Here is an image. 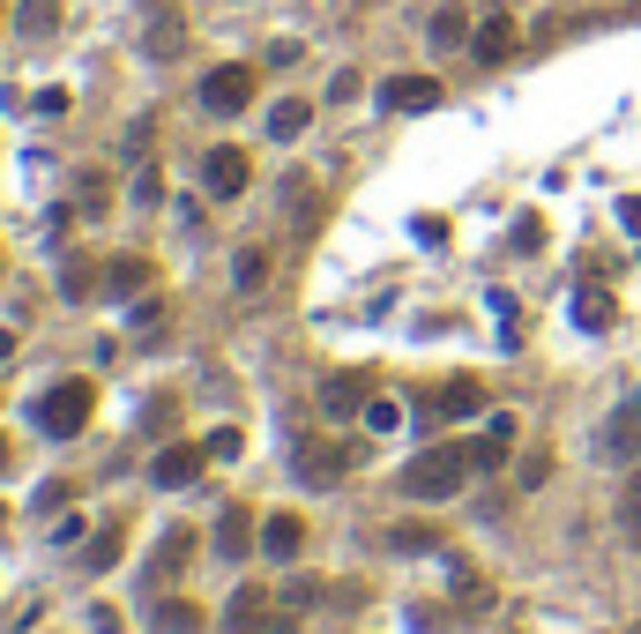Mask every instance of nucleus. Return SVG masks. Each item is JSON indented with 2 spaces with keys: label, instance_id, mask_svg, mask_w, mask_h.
Instances as JSON below:
<instances>
[{
  "label": "nucleus",
  "instance_id": "nucleus-1",
  "mask_svg": "<svg viewBox=\"0 0 641 634\" xmlns=\"http://www.w3.org/2000/svg\"><path fill=\"white\" fill-rule=\"evenodd\" d=\"M470 478V456L463 448H425V456H411L403 464V492L411 500H455Z\"/></svg>",
  "mask_w": 641,
  "mask_h": 634
},
{
  "label": "nucleus",
  "instance_id": "nucleus-2",
  "mask_svg": "<svg viewBox=\"0 0 641 634\" xmlns=\"http://www.w3.org/2000/svg\"><path fill=\"white\" fill-rule=\"evenodd\" d=\"M90 411H98V381H52V389L38 396V433L75 440L90 426Z\"/></svg>",
  "mask_w": 641,
  "mask_h": 634
},
{
  "label": "nucleus",
  "instance_id": "nucleus-3",
  "mask_svg": "<svg viewBox=\"0 0 641 634\" xmlns=\"http://www.w3.org/2000/svg\"><path fill=\"white\" fill-rule=\"evenodd\" d=\"M201 113H217V120H231V113H247V98H254V68L247 60H224V68H209L201 75Z\"/></svg>",
  "mask_w": 641,
  "mask_h": 634
},
{
  "label": "nucleus",
  "instance_id": "nucleus-4",
  "mask_svg": "<svg viewBox=\"0 0 641 634\" xmlns=\"http://www.w3.org/2000/svg\"><path fill=\"white\" fill-rule=\"evenodd\" d=\"M201 470H209V440H165L157 464H149V478H157L165 492H187Z\"/></svg>",
  "mask_w": 641,
  "mask_h": 634
},
{
  "label": "nucleus",
  "instance_id": "nucleus-5",
  "mask_svg": "<svg viewBox=\"0 0 641 634\" xmlns=\"http://www.w3.org/2000/svg\"><path fill=\"white\" fill-rule=\"evenodd\" d=\"M247 179H254V165H247V149H209V157H201V187H209V195L217 202H231V195H247Z\"/></svg>",
  "mask_w": 641,
  "mask_h": 634
},
{
  "label": "nucleus",
  "instance_id": "nucleus-6",
  "mask_svg": "<svg viewBox=\"0 0 641 634\" xmlns=\"http://www.w3.org/2000/svg\"><path fill=\"white\" fill-rule=\"evenodd\" d=\"M351 456H358V448H336V440H298V478H306V486H336V478L351 470Z\"/></svg>",
  "mask_w": 641,
  "mask_h": 634
},
{
  "label": "nucleus",
  "instance_id": "nucleus-7",
  "mask_svg": "<svg viewBox=\"0 0 641 634\" xmlns=\"http://www.w3.org/2000/svg\"><path fill=\"white\" fill-rule=\"evenodd\" d=\"M381 105H388V113H433V105H441V75H388V82H381Z\"/></svg>",
  "mask_w": 641,
  "mask_h": 634
},
{
  "label": "nucleus",
  "instance_id": "nucleus-8",
  "mask_svg": "<svg viewBox=\"0 0 641 634\" xmlns=\"http://www.w3.org/2000/svg\"><path fill=\"white\" fill-rule=\"evenodd\" d=\"M209 545H217V560H247L254 545H262V530H254V515H247V508H224V515H217V537H209Z\"/></svg>",
  "mask_w": 641,
  "mask_h": 634
},
{
  "label": "nucleus",
  "instance_id": "nucleus-9",
  "mask_svg": "<svg viewBox=\"0 0 641 634\" xmlns=\"http://www.w3.org/2000/svg\"><path fill=\"white\" fill-rule=\"evenodd\" d=\"M373 403V373H328V381H320V411H366Z\"/></svg>",
  "mask_w": 641,
  "mask_h": 634
},
{
  "label": "nucleus",
  "instance_id": "nucleus-10",
  "mask_svg": "<svg viewBox=\"0 0 641 634\" xmlns=\"http://www.w3.org/2000/svg\"><path fill=\"white\" fill-rule=\"evenodd\" d=\"M262 620H269V589L239 583V589H231V605H224V634H254Z\"/></svg>",
  "mask_w": 641,
  "mask_h": 634
},
{
  "label": "nucleus",
  "instance_id": "nucleus-11",
  "mask_svg": "<svg viewBox=\"0 0 641 634\" xmlns=\"http://www.w3.org/2000/svg\"><path fill=\"white\" fill-rule=\"evenodd\" d=\"M515 38H522V30L507 23V16H485V23L470 30V52H477V60H485V68H500V60H507V52H515Z\"/></svg>",
  "mask_w": 641,
  "mask_h": 634
},
{
  "label": "nucleus",
  "instance_id": "nucleus-12",
  "mask_svg": "<svg viewBox=\"0 0 641 634\" xmlns=\"http://www.w3.org/2000/svg\"><path fill=\"white\" fill-rule=\"evenodd\" d=\"M262 553L292 567L298 553H306V523H298V515H269V523H262Z\"/></svg>",
  "mask_w": 641,
  "mask_h": 634
},
{
  "label": "nucleus",
  "instance_id": "nucleus-13",
  "mask_svg": "<svg viewBox=\"0 0 641 634\" xmlns=\"http://www.w3.org/2000/svg\"><path fill=\"white\" fill-rule=\"evenodd\" d=\"M604 448H612V456H627V464H641V396H627V403H619V418L604 426Z\"/></svg>",
  "mask_w": 641,
  "mask_h": 634
},
{
  "label": "nucleus",
  "instance_id": "nucleus-14",
  "mask_svg": "<svg viewBox=\"0 0 641 634\" xmlns=\"http://www.w3.org/2000/svg\"><path fill=\"white\" fill-rule=\"evenodd\" d=\"M149 276H157V269H149L142 254H120V262H105V292H112V299H142Z\"/></svg>",
  "mask_w": 641,
  "mask_h": 634
},
{
  "label": "nucleus",
  "instance_id": "nucleus-15",
  "mask_svg": "<svg viewBox=\"0 0 641 634\" xmlns=\"http://www.w3.org/2000/svg\"><path fill=\"white\" fill-rule=\"evenodd\" d=\"M142 46H149V60H179V46H187V30H179V16H172V8H157V16H149Z\"/></svg>",
  "mask_w": 641,
  "mask_h": 634
},
{
  "label": "nucleus",
  "instance_id": "nucleus-16",
  "mask_svg": "<svg viewBox=\"0 0 641 634\" xmlns=\"http://www.w3.org/2000/svg\"><path fill=\"white\" fill-rule=\"evenodd\" d=\"M120 553H127V530H120V523H105V530L90 537V553H82V575H112Z\"/></svg>",
  "mask_w": 641,
  "mask_h": 634
},
{
  "label": "nucleus",
  "instance_id": "nucleus-17",
  "mask_svg": "<svg viewBox=\"0 0 641 634\" xmlns=\"http://www.w3.org/2000/svg\"><path fill=\"white\" fill-rule=\"evenodd\" d=\"M187 560H195V530H172L165 545H157V560H149V583H172Z\"/></svg>",
  "mask_w": 641,
  "mask_h": 634
},
{
  "label": "nucleus",
  "instance_id": "nucleus-18",
  "mask_svg": "<svg viewBox=\"0 0 641 634\" xmlns=\"http://www.w3.org/2000/svg\"><path fill=\"white\" fill-rule=\"evenodd\" d=\"M306 127H314V105H306V98H284V105H269V135H276V143H298Z\"/></svg>",
  "mask_w": 641,
  "mask_h": 634
},
{
  "label": "nucleus",
  "instance_id": "nucleus-19",
  "mask_svg": "<svg viewBox=\"0 0 641 634\" xmlns=\"http://www.w3.org/2000/svg\"><path fill=\"white\" fill-rule=\"evenodd\" d=\"M231 284H239V292H262V284H269V246H239V254H231Z\"/></svg>",
  "mask_w": 641,
  "mask_h": 634
},
{
  "label": "nucleus",
  "instance_id": "nucleus-20",
  "mask_svg": "<svg viewBox=\"0 0 641 634\" xmlns=\"http://www.w3.org/2000/svg\"><path fill=\"white\" fill-rule=\"evenodd\" d=\"M619 321V306H612V292H574V329H612Z\"/></svg>",
  "mask_w": 641,
  "mask_h": 634
},
{
  "label": "nucleus",
  "instance_id": "nucleus-21",
  "mask_svg": "<svg viewBox=\"0 0 641 634\" xmlns=\"http://www.w3.org/2000/svg\"><path fill=\"white\" fill-rule=\"evenodd\" d=\"M433 403H441V418H477L485 411V389H477V381H447Z\"/></svg>",
  "mask_w": 641,
  "mask_h": 634
},
{
  "label": "nucleus",
  "instance_id": "nucleus-22",
  "mask_svg": "<svg viewBox=\"0 0 641 634\" xmlns=\"http://www.w3.org/2000/svg\"><path fill=\"white\" fill-rule=\"evenodd\" d=\"M16 30H23V38H52V30H60V0H23V8H16Z\"/></svg>",
  "mask_w": 641,
  "mask_h": 634
},
{
  "label": "nucleus",
  "instance_id": "nucleus-23",
  "mask_svg": "<svg viewBox=\"0 0 641 634\" xmlns=\"http://www.w3.org/2000/svg\"><path fill=\"white\" fill-rule=\"evenodd\" d=\"M463 38H470V16H463V8H441V16H433V23H425V46H433V52L463 46Z\"/></svg>",
  "mask_w": 641,
  "mask_h": 634
},
{
  "label": "nucleus",
  "instance_id": "nucleus-24",
  "mask_svg": "<svg viewBox=\"0 0 641 634\" xmlns=\"http://www.w3.org/2000/svg\"><path fill=\"white\" fill-rule=\"evenodd\" d=\"M157 627H165V634H195V627H201V605H187V597H165V605H157Z\"/></svg>",
  "mask_w": 641,
  "mask_h": 634
},
{
  "label": "nucleus",
  "instance_id": "nucleus-25",
  "mask_svg": "<svg viewBox=\"0 0 641 634\" xmlns=\"http://www.w3.org/2000/svg\"><path fill=\"white\" fill-rule=\"evenodd\" d=\"M619 530H627V537H641V464H634V478L619 486Z\"/></svg>",
  "mask_w": 641,
  "mask_h": 634
},
{
  "label": "nucleus",
  "instance_id": "nucleus-26",
  "mask_svg": "<svg viewBox=\"0 0 641 634\" xmlns=\"http://www.w3.org/2000/svg\"><path fill=\"white\" fill-rule=\"evenodd\" d=\"M395 426H403V403H395V396H373L366 403V433H395Z\"/></svg>",
  "mask_w": 641,
  "mask_h": 634
},
{
  "label": "nucleus",
  "instance_id": "nucleus-27",
  "mask_svg": "<svg viewBox=\"0 0 641 634\" xmlns=\"http://www.w3.org/2000/svg\"><path fill=\"white\" fill-rule=\"evenodd\" d=\"M239 448H247V433H239V426H217V433H209V464H239Z\"/></svg>",
  "mask_w": 641,
  "mask_h": 634
},
{
  "label": "nucleus",
  "instance_id": "nucleus-28",
  "mask_svg": "<svg viewBox=\"0 0 641 634\" xmlns=\"http://www.w3.org/2000/svg\"><path fill=\"white\" fill-rule=\"evenodd\" d=\"M463 456H470V470H500V464H507V440H493V433H485V440H470Z\"/></svg>",
  "mask_w": 641,
  "mask_h": 634
},
{
  "label": "nucleus",
  "instance_id": "nucleus-29",
  "mask_svg": "<svg viewBox=\"0 0 641 634\" xmlns=\"http://www.w3.org/2000/svg\"><path fill=\"white\" fill-rule=\"evenodd\" d=\"M172 418H179V396H149V411H142L149 433H172Z\"/></svg>",
  "mask_w": 641,
  "mask_h": 634
},
{
  "label": "nucleus",
  "instance_id": "nucleus-30",
  "mask_svg": "<svg viewBox=\"0 0 641 634\" xmlns=\"http://www.w3.org/2000/svg\"><path fill=\"white\" fill-rule=\"evenodd\" d=\"M135 336L142 343H165V306L149 299V306H135Z\"/></svg>",
  "mask_w": 641,
  "mask_h": 634
},
{
  "label": "nucleus",
  "instance_id": "nucleus-31",
  "mask_svg": "<svg viewBox=\"0 0 641 634\" xmlns=\"http://www.w3.org/2000/svg\"><path fill=\"white\" fill-rule=\"evenodd\" d=\"M388 545H395V553H425V545H441V537H433V530H418V523H403V530H395Z\"/></svg>",
  "mask_w": 641,
  "mask_h": 634
},
{
  "label": "nucleus",
  "instance_id": "nucleus-32",
  "mask_svg": "<svg viewBox=\"0 0 641 634\" xmlns=\"http://www.w3.org/2000/svg\"><path fill=\"white\" fill-rule=\"evenodd\" d=\"M284 605H292V612H306V605H320V583H284Z\"/></svg>",
  "mask_w": 641,
  "mask_h": 634
},
{
  "label": "nucleus",
  "instance_id": "nucleus-33",
  "mask_svg": "<svg viewBox=\"0 0 641 634\" xmlns=\"http://www.w3.org/2000/svg\"><path fill=\"white\" fill-rule=\"evenodd\" d=\"M60 292H68V299H90V292H98V284H90V269L75 262V269H68V276H60Z\"/></svg>",
  "mask_w": 641,
  "mask_h": 634
},
{
  "label": "nucleus",
  "instance_id": "nucleus-34",
  "mask_svg": "<svg viewBox=\"0 0 641 634\" xmlns=\"http://www.w3.org/2000/svg\"><path fill=\"white\" fill-rule=\"evenodd\" d=\"M515 246H522V254H538V246H544V224L522 217V224H515Z\"/></svg>",
  "mask_w": 641,
  "mask_h": 634
},
{
  "label": "nucleus",
  "instance_id": "nucleus-35",
  "mask_svg": "<svg viewBox=\"0 0 641 634\" xmlns=\"http://www.w3.org/2000/svg\"><path fill=\"white\" fill-rule=\"evenodd\" d=\"M135 202H165V179H157V172H135Z\"/></svg>",
  "mask_w": 641,
  "mask_h": 634
},
{
  "label": "nucleus",
  "instance_id": "nucleus-36",
  "mask_svg": "<svg viewBox=\"0 0 641 634\" xmlns=\"http://www.w3.org/2000/svg\"><path fill=\"white\" fill-rule=\"evenodd\" d=\"M328 98H336V105H351V98H358V68H344V75H336V82H328Z\"/></svg>",
  "mask_w": 641,
  "mask_h": 634
},
{
  "label": "nucleus",
  "instance_id": "nucleus-37",
  "mask_svg": "<svg viewBox=\"0 0 641 634\" xmlns=\"http://www.w3.org/2000/svg\"><path fill=\"white\" fill-rule=\"evenodd\" d=\"M30 105H38L46 120H60V113H68V90H38V98H30Z\"/></svg>",
  "mask_w": 641,
  "mask_h": 634
},
{
  "label": "nucleus",
  "instance_id": "nucleus-38",
  "mask_svg": "<svg viewBox=\"0 0 641 634\" xmlns=\"http://www.w3.org/2000/svg\"><path fill=\"white\" fill-rule=\"evenodd\" d=\"M619 224H627V232L641 240V195H627V202H619Z\"/></svg>",
  "mask_w": 641,
  "mask_h": 634
},
{
  "label": "nucleus",
  "instance_id": "nucleus-39",
  "mask_svg": "<svg viewBox=\"0 0 641 634\" xmlns=\"http://www.w3.org/2000/svg\"><path fill=\"white\" fill-rule=\"evenodd\" d=\"M90 634H120V612H105V605H98V612H90Z\"/></svg>",
  "mask_w": 641,
  "mask_h": 634
},
{
  "label": "nucleus",
  "instance_id": "nucleus-40",
  "mask_svg": "<svg viewBox=\"0 0 641 634\" xmlns=\"http://www.w3.org/2000/svg\"><path fill=\"white\" fill-rule=\"evenodd\" d=\"M254 634H298V620H284V612H269V620H262Z\"/></svg>",
  "mask_w": 641,
  "mask_h": 634
},
{
  "label": "nucleus",
  "instance_id": "nucleus-41",
  "mask_svg": "<svg viewBox=\"0 0 641 634\" xmlns=\"http://www.w3.org/2000/svg\"><path fill=\"white\" fill-rule=\"evenodd\" d=\"M0 359H16V336H8V329H0Z\"/></svg>",
  "mask_w": 641,
  "mask_h": 634
},
{
  "label": "nucleus",
  "instance_id": "nucleus-42",
  "mask_svg": "<svg viewBox=\"0 0 641 634\" xmlns=\"http://www.w3.org/2000/svg\"><path fill=\"white\" fill-rule=\"evenodd\" d=\"M0 470H8V440H0Z\"/></svg>",
  "mask_w": 641,
  "mask_h": 634
},
{
  "label": "nucleus",
  "instance_id": "nucleus-43",
  "mask_svg": "<svg viewBox=\"0 0 641 634\" xmlns=\"http://www.w3.org/2000/svg\"><path fill=\"white\" fill-rule=\"evenodd\" d=\"M627 634H641V627H627Z\"/></svg>",
  "mask_w": 641,
  "mask_h": 634
}]
</instances>
